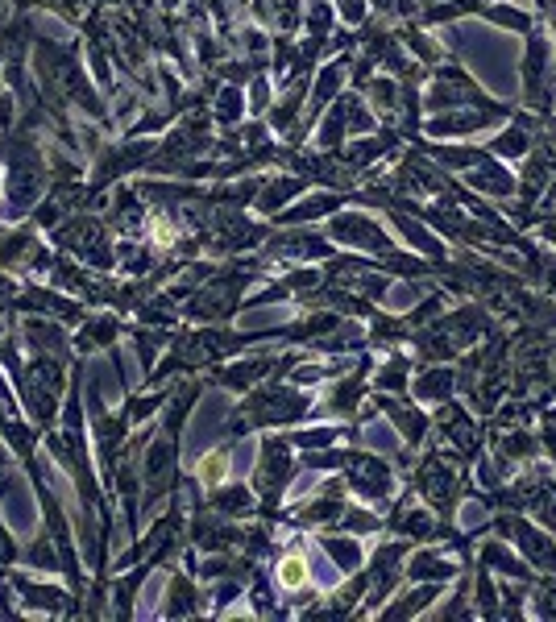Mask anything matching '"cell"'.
<instances>
[{"instance_id": "obj_1", "label": "cell", "mask_w": 556, "mask_h": 622, "mask_svg": "<svg viewBox=\"0 0 556 622\" xmlns=\"http://www.w3.org/2000/svg\"><path fill=\"white\" fill-rule=\"evenodd\" d=\"M420 104L428 112H453V108H494V112H515L511 104L503 100H494L486 88H478L474 79H469L457 63H440L432 83H428V92L420 96Z\"/></svg>"}, {"instance_id": "obj_2", "label": "cell", "mask_w": 556, "mask_h": 622, "mask_svg": "<svg viewBox=\"0 0 556 622\" xmlns=\"http://www.w3.org/2000/svg\"><path fill=\"white\" fill-rule=\"evenodd\" d=\"M527 38V50H523V104L548 117L556 112V50H552V38L544 30H532L523 34Z\"/></svg>"}, {"instance_id": "obj_3", "label": "cell", "mask_w": 556, "mask_h": 622, "mask_svg": "<svg viewBox=\"0 0 556 622\" xmlns=\"http://www.w3.org/2000/svg\"><path fill=\"white\" fill-rule=\"evenodd\" d=\"M312 411V403L291 386H262L241 403L245 428H274V423H295Z\"/></svg>"}, {"instance_id": "obj_4", "label": "cell", "mask_w": 556, "mask_h": 622, "mask_svg": "<svg viewBox=\"0 0 556 622\" xmlns=\"http://www.w3.org/2000/svg\"><path fill=\"white\" fill-rule=\"evenodd\" d=\"M46 187V166L30 141H17L9 154V212L21 216L25 208H34V200Z\"/></svg>"}, {"instance_id": "obj_5", "label": "cell", "mask_w": 556, "mask_h": 622, "mask_svg": "<svg viewBox=\"0 0 556 622\" xmlns=\"http://www.w3.org/2000/svg\"><path fill=\"white\" fill-rule=\"evenodd\" d=\"M328 233H332V241H341L349 249H366V253H374V258L395 253V241L382 229V220H374L366 212H332Z\"/></svg>"}, {"instance_id": "obj_6", "label": "cell", "mask_w": 556, "mask_h": 622, "mask_svg": "<svg viewBox=\"0 0 556 622\" xmlns=\"http://www.w3.org/2000/svg\"><path fill=\"white\" fill-rule=\"evenodd\" d=\"M345 477H349V486L366 498L370 506H386L395 494V473L386 461L378 457H366V452H345Z\"/></svg>"}, {"instance_id": "obj_7", "label": "cell", "mask_w": 556, "mask_h": 622, "mask_svg": "<svg viewBox=\"0 0 556 622\" xmlns=\"http://www.w3.org/2000/svg\"><path fill=\"white\" fill-rule=\"evenodd\" d=\"M370 129H374V117L361 104V96H337V104L324 112L316 141H320V150H341L349 133H370Z\"/></svg>"}, {"instance_id": "obj_8", "label": "cell", "mask_w": 556, "mask_h": 622, "mask_svg": "<svg viewBox=\"0 0 556 622\" xmlns=\"http://www.w3.org/2000/svg\"><path fill=\"white\" fill-rule=\"evenodd\" d=\"M59 245H67L71 253H79V262H88L96 270H108L117 258V249L108 245V233L104 224L92 220V216H79V220H67L59 229Z\"/></svg>"}, {"instance_id": "obj_9", "label": "cell", "mask_w": 556, "mask_h": 622, "mask_svg": "<svg viewBox=\"0 0 556 622\" xmlns=\"http://www.w3.org/2000/svg\"><path fill=\"white\" fill-rule=\"evenodd\" d=\"M486 531H498V535H507V540H515V544L523 548V556H527V564H532V569L556 577V544L548 540V535H544L536 523H527V519H519V515H503L498 523H490Z\"/></svg>"}, {"instance_id": "obj_10", "label": "cell", "mask_w": 556, "mask_h": 622, "mask_svg": "<svg viewBox=\"0 0 556 622\" xmlns=\"http://www.w3.org/2000/svg\"><path fill=\"white\" fill-rule=\"evenodd\" d=\"M295 477V461L283 440H266L262 444V457H258V469H254V490L266 498V511H274V498L287 490V482Z\"/></svg>"}, {"instance_id": "obj_11", "label": "cell", "mask_w": 556, "mask_h": 622, "mask_svg": "<svg viewBox=\"0 0 556 622\" xmlns=\"http://www.w3.org/2000/svg\"><path fill=\"white\" fill-rule=\"evenodd\" d=\"M511 112H494V108H453V112H432L424 121V129L432 137H469V133H482L498 121H507Z\"/></svg>"}, {"instance_id": "obj_12", "label": "cell", "mask_w": 556, "mask_h": 622, "mask_svg": "<svg viewBox=\"0 0 556 622\" xmlns=\"http://www.w3.org/2000/svg\"><path fill=\"white\" fill-rule=\"evenodd\" d=\"M436 423L444 428V440H449L453 448H461V452H474V448L482 444V436H478V423L469 419V411H465V407H457L453 399H444V407L436 411Z\"/></svg>"}, {"instance_id": "obj_13", "label": "cell", "mask_w": 556, "mask_h": 622, "mask_svg": "<svg viewBox=\"0 0 556 622\" xmlns=\"http://www.w3.org/2000/svg\"><path fill=\"white\" fill-rule=\"evenodd\" d=\"M154 154V146L150 141H129V146H117V150H108L104 158H100V171H96V187H104V183H113V179H121L125 171H133V166H146V158Z\"/></svg>"}, {"instance_id": "obj_14", "label": "cell", "mask_w": 556, "mask_h": 622, "mask_svg": "<svg viewBox=\"0 0 556 622\" xmlns=\"http://www.w3.org/2000/svg\"><path fill=\"white\" fill-rule=\"evenodd\" d=\"M332 245L328 241H320V237H312V233H274L270 241H266V253L270 258H287V262H312V258H324Z\"/></svg>"}, {"instance_id": "obj_15", "label": "cell", "mask_w": 556, "mask_h": 622, "mask_svg": "<svg viewBox=\"0 0 556 622\" xmlns=\"http://www.w3.org/2000/svg\"><path fill=\"white\" fill-rule=\"evenodd\" d=\"M391 220H395V229L403 233V241L420 249V258H428V262H449V249H444V241H436L420 220H411V216L399 212L395 204H391Z\"/></svg>"}, {"instance_id": "obj_16", "label": "cell", "mask_w": 556, "mask_h": 622, "mask_svg": "<svg viewBox=\"0 0 556 622\" xmlns=\"http://www.w3.org/2000/svg\"><path fill=\"white\" fill-rule=\"evenodd\" d=\"M345 79H349V59H332V63L320 71L316 88H312V104H308V121H320V117H324L328 100H337V92L345 88Z\"/></svg>"}, {"instance_id": "obj_17", "label": "cell", "mask_w": 556, "mask_h": 622, "mask_svg": "<svg viewBox=\"0 0 556 622\" xmlns=\"http://www.w3.org/2000/svg\"><path fill=\"white\" fill-rule=\"evenodd\" d=\"M453 386H457L453 370H444V365H424L420 378L411 382V394L420 403H444V399H453Z\"/></svg>"}, {"instance_id": "obj_18", "label": "cell", "mask_w": 556, "mask_h": 622, "mask_svg": "<svg viewBox=\"0 0 556 622\" xmlns=\"http://www.w3.org/2000/svg\"><path fill=\"white\" fill-rule=\"evenodd\" d=\"M308 187V179H295V175H278V179H270V183H262V191H258V212H266V216H274V212H283L295 195Z\"/></svg>"}, {"instance_id": "obj_19", "label": "cell", "mask_w": 556, "mask_h": 622, "mask_svg": "<svg viewBox=\"0 0 556 622\" xmlns=\"http://www.w3.org/2000/svg\"><path fill=\"white\" fill-rule=\"evenodd\" d=\"M378 407L395 419V428H399V436H403V444H420L424 436H428V419H424V411H415V407H407V403H395V399H378Z\"/></svg>"}, {"instance_id": "obj_20", "label": "cell", "mask_w": 556, "mask_h": 622, "mask_svg": "<svg viewBox=\"0 0 556 622\" xmlns=\"http://www.w3.org/2000/svg\"><path fill=\"white\" fill-rule=\"evenodd\" d=\"M403 573L411 577V581H449V577H457V564H449L440 552H432V548H424V552H415L411 556V564H403Z\"/></svg>"}, {"instance_id": "obj_21", "label": "cell", "mask_w": 556, "mask_h": 622, "mask_svg": "<svg viewBox=\"0 0 556 622\" xmlns=\"http://www.w3.org/2000/svg\"><path fill=\"white\" fill-rule=\"evenodd\" d=\"M308 581H312V564L303 560L299 552H287L283 560L274 564V585L283 593H303V589H308Z\"/></svg>"}, {"instance_id": "obj_22", "label": "cell", "mask_w": 556, "mask_h": 622, "mask_svg": "<svg viewBox=\"0 0 556 622\" xmlns=\"http://www.w3.org/2000/svg\"><path fill=\"white\" fill-rule=\"evenodd\" d=\"M478 17H486L490 25H498V30H515V34H532L536 30V17L527 9H515L511 0H498V5H486Z\"/></svg>"}, {"instance_id": "obj_23", "label": "cell", "mask_w": 556, "mask_h": 622, "mask_svg": "<svg viewBox=\"0 0 556 622\" xmlns=\"http://www.w3.org/2000/svg\"><path fill=\"white\" fill-rule=\"evenodd\" d=\"M532 129H523V125H507L498 137H490L486 141V150L503 162V158H527V150H532Z\"/></svg>"}, {"instance_id": "obj_24", "label": "cell", "mask_w": 556, "mask_h": 622, "mask_svg": "<svg viewBox=\"0 0 556 622\" xmlns=\"http://www.w3.org/2000/svg\"><path fill=\"white\" fill-rule=\"evenodd\" d=\"M274 370H278V361H274V357H254V361H237V365H229V370L220 374V382L233 386V390H245V386H254L258 378H266V374H274Z\"/></svg>"}, {"instance_id": "obj_25", "label": "cell", "mask_w": 556, "mask_h": 622, "mask_svg": "<svg viewBox=\"0 0 556 622\" xmlns=\"http://www.w3.org/2000/svg\"><path fill=\"white\" fill-rule=\"evenodd\" d=\"M13 585H17V593L25 598V606H34V610H63V606H71L67 593L54 589V585H38V581H25V577H17Z\"/></svg>"}, {"instance_id": "obj_26", "label": "cell", "mask_w": 556, "mask_h": 622, "mask_svg": "<svg viewBox=\"0 0 556 622\" xmlns=\"http://www.w3.org/2000/svg\"><path fill=\"white\" fill-rule=\"evenodd\" d=\"M436 593H440V581L415 585V589H407V593H403V598H399L395 606H386V610H382V618H411V614H420V610H428V606L436 602Z\"/></svg>"}, {"instance_id": "obj_27", "label": "cell", "mask_w": 556, "mask_h": 622, "mask_svg": "<svg viewBox=\"0 0 556 622\" xmlns=\"http://www.w3.org/2000/svg\"><path fill=\"white\" fill-rule=\"evenodd\" d=\"M345 200L337 191H320V195H312V200H303V204H295L291 212H283V224H303V220H320V216H332Z\"/></svg>"}, {"instance_id": "obj_28", "label": "cell", "mask_w": 556, "mask_h": 622, "mask_svg": "<svg viewBox=\"0 0 556 622\" xmlns=\"http://www.w3.org/2000/svg\"><path fill=\"white\" fill-rule=\"evenodd\" d=\"M482 564H486V569H494V573H503V577L532 581V569H527V560L515 556V552H507L503 544H486V548H482Z\"/></svg>"}, {"instance_id": "obj_29", "label": "cell", "mask_w": 556, "mask_h": 622, "mask_svg": "<svg viewBox=\"0 0 556 622\" xmlns=\"http://www.w3.org/2000/svg\"><path fill=\"white\" fill-rule=\"evenodd\" d=\"M229 473H233V452H229V448H216V452H204V457H200L196 482H200L204 490H216Z\"/></svg>"}, {"instance_id": "obj_30", "label": "cell", "mask_w": 556, "mask_h": 622, "mask_svg": "<svg viewBox=\"0 0 556 622\" xmlns=\"http://www.w3.org/2000/svg\"><path fill=\"white\" fill-rule=\"evenodd\" d=\"M303 92H308V83H303V79L287 83V96H283V104H278V108L270 112V125H274L278 133H287V129L295 125V117L303 112Z\"/></svg>"}, {"instance_id": "obj_31", "label": "cell", "mask_w": 556, "mask_h": 622, "mask_svg": "<svg viewBox=\"0 0 556 622\" xmlns=\"http://www.w3.org/2000/svg\"><path fill=\"white\" fill-rule=\"evenodd\" d=\"M212 511L216 515H249V511H254V490H249V486H225V490H220L216 486V498H212Z\"/></svg>"}, {"instance_id": "obj_32", "label": "cell", "mask_w": 556, "mask_h": 622, "mask_svg": "<svg viewBox=\"0 0 556 622\" xmlns=\"http://www.w3.org/2000/svg\"><path fill=\"white\" fill-rule=\"evenodd\" d=\"M25 341H30L38 353H63V328L50 324V320H30L25 324Z\"/></svg>"}, {"instance_id": "obj_33", "label": "cell", "mask_w": 556, "mask_h": 622, "mask_svg": "<svg viewBox=\"0 0 556 622\" xmlns=\"http://www.w3.org/2000/svg\"><path fill=\"white\" fill-rule=\"evenodd\" d=\"M320 548L332 556V564H337L341 573H357L361 569V544L357 540H337V535H324Z\"/></svg>"}, {"instance_id": "obj_34", "label": "cell", "mask_w": 556, "mask_h": 622, "mask_svg": "<svg viewBox=\"0 0 556 622\" xmlns=\"http://www.w3.org/2000/svg\"><path fill=\"white\" fill-rule=\"evenodd\" d=\"M245 112V92L237 88V83H229V88H220L216 92V104H212V117L220 121V125H233L237 117Z\"/></svg>"}, {"instance_id": "obj_35", "label": "cell", "mask_w": 556, "mask_h": 622, "mask_svg": "<svg viewBox=\"0 0 556 622\" xmlns=\"http://www.w3.org/2000/svg\"><path fill=\"white\" fill-rule=\"evenodd\" d=\"M196 610H204V606L196 602V589H191V581L187 577H175L171 589H166V614H196Z\"/></svg>"}, {"instance_id": "obj_36", "label": "cell", "mask_w": 556, "mask_h": 622, "mask_svg": "<svg viewBox=\"0 0 556 622\" xmlns=\"http://www.w3.org/2000/svg\"><path fill=\"white\" fill-rule=\"evenodd\" d=\"M399 100H403V88L395 79H370V104L378 108V112H386V117H391V112L399 108Z\"/></svg>"}, {"instance_id": "obj_37", "label": "cell", "mask_w": 556, "mask_h": 622, "mask_svg": "<svg viewBox=\"0 0 556 622\" xmlns=\"http://www.w3.org/2000/svg\"><path fill=\"white\" fill-rule=\"evenodd\" d=\"M407 378H411V361H407V357H391V361H386L382 370H378L374 382H378V390H403V386H411Z\"/></svg>"}, {"instance_id": "obj_38", "label": "cell", "mask_w": 556, "mask_h": 622, "mask_svg": "<svg viewBox=\"0 0 556 622\" xmlns=\"http://www.w3.org/2000/svg\"><path fill=\"white\" fill-rule=\"evenodd\" d=\"M25 564H30V569H42V573L59 569V556H54V544L46 540V535H38V540L25 548Z\"/></svg>"}, {"instance_id": "obj_39", "label": "cell", "mask_w": 556, "mask_h": 622, "mask_svg": "<svg viewBox=\"0 0 556 622\" xmlns=\"http://www.w3.org/2000/svg\"><path fill=\"white\" fill-rule=\"evenodd\" d=\"M308 30L324 42L332 34V9H328V0H312V9H308Z\"/></svg>"}, {"instance_id": "obj_40", "label": "cell", "mask_w": 556, "mask_h": 622, "mask_svg": "<svg viewBox=\"0 0 556 622\" xmlns=\"http://www.w3.org/2000/svg\"><path fill=\"white\" fill-rule=\"evenodd\" d=\"M337 523H341L345 531H353V535H370V531H378V519L366 515V511H353V506H345Z\"/></svg>"}, {"instance_id": "obj_41", "label": "cell", "mask_w": 556, "mask_h": 622, "mask_svg": "<svg viewBox=\"0 0 556 622\" xmlns=\"http://www.w3.org/2000/svg\"><path fill=\"white\" fill-rule=\"evenodd\" d=\"M532 602H536V614H544V618H556V585L540 581V585H536V593H532Z\"/></svg>"}, {"instance_id": "obj_42", "label": "cell", "mask_w": 556, "mask_h": 622, "mask_svg": "<svg viewBox=\"0 0 556 622\" xmlns=\"http://www.w3.org/2000/svg\"><path fill=\"white\" fill-rule=\"evenodd\" d=\"M295 444H303V448H328V444H337V428H316V432H295Z\"/></svg>"}, {"instance_id": "obj_43", "label": "cell", "mask_w": 556, "mask_h": 622, "mask_svg": "<svg viewBox=\"0 0 556 622\" xmlns=\"http://www.w3.org/2000/svg\"><path fill=\"white\" fill-rule=\"evenodd\" d=\"M266 104H270V83L258 75L254 88H249V108H254V112H266Z\"/></svg>"}, {"instance_id": "obj_44", "label": "cell", "mask_w": 556, "mask_h": 622, "mask_svg": "<svg viewBox=\"0 0 556 622\" xmlns=\"http://www.w3.org/2000/svg\"><path fill=\"white\" fill-rule=\"evenodd\" d=\"M13 606H17V585H9V581H0V614H13Z\"/></svg>"}, {"instance_id": "obj_45", "label": "cell", "mask_w": 556, "mask_h": 622, "mask_svg": "<svg viewBox=\"0 0 556 622\" xmlns=\"http://www.w3.org/2000/svg\"><path fill=\"white\" fill-rule=\"evenodd\" d=\"M9 303H17V282L0 274V307H9Z\"/></svg>"}, {"instance_id": "obj_46", "label": "cell", "mask_w": 556, "mask_h": 622, "mask_svg": "<svg viewBox=\"0 0 556 622\" xmlns=\"http://www.w3.org/2000/svg\"><path fill=\"white\" fill-rule=\"evenodd\" d=\"M34 220H38V224H54V220H59V208H54V204H42Z\"/></svg>"}, {"instance_id": "obj_47", "label": "cell", "mask_w": 556, "mask_h": 622, "mask_svg": "<svg viewBox=\"0 0 556 622\" xmlns=\"http://www.w3.org/2000/svg\"><path fill=\"white\" fill-rule=\"evenodd\" d=\"M13 560V544H9V535L0 531V564H9Z\"/></svg>"}, {"instance_id": "obj_48", "label": "cell", "mask_w": 556, "mask_h": 622, "mask_svg": "<svg viewBox=\"0 0 556 622\" xmlns=\"http://www.w3.org/2000/svg\"><path fill=\"white\" fill-rule=\"evenodd\" d=\"M370 5H378L382 13H391V9H395V0H370Z\"/></svg>"}, {"instance_id": "obj_49", "label": "cell", "mask_w": 556, "mask_h": 622, "mask_svg": "<svg viewBox=\"0 0 556 622\" xmlns=\"http://www.w3.org/2000/svg\"><path fill=\"white\" fill-rule=\"evenodd\" d=\"M552 17V50H556V13H548Z\"/></svg>"}, {"instance_id": "obj_50", "label": "cell", "mask_w": 556, "mask_h": 622, "mask_svg": "<svg viewBox=\"0 0 556 622\" xmlns=\"http://www.w3.org/2000/svg\"><path fill=\"white\" fill-rule=\"evenodd\" d=\"M166 5H179V0H166Z\"/></svg>"}]
</instances>
